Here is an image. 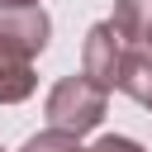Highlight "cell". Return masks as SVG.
Masks as SVG:
<instances>
[{
	"instance_id": "9",
	"label": "cell",
	"mask_w": 152,
	"mask_h": 152,
	"mask_svg": "<svg viewBox=\"0 0 152 152\" xmlns=\"http://www.w3.org/2000/svg\"><path fill=\"white\" fill-rule=\"evenodd\" d=\"M147 109H152V95H147Z\"/></svg>"
},
{
	"instance_id": "1",
	"label": "cell",
	"mask_w": 152,
	"mask_h": 152,
	"mask_svg": "<svg viewBox=\"0 0 152 152\" xmlns=\"http://www.w3.org/2000/svg\"><path fill=\"white\" fill-rule=\"evenodd\" d=\"M104 104H109V90L95 86L86 71H81V76H62V81L52 86V95H48V124L86 138L90 128H100Z\"/></svg>"
},
{
	"instance_id": "10",
	"label": "cell",
	"mask_w": 152,
	"mask_h": 152,
	"mask_svg": "<svg viewBox=\"0 0 152 152\" xmlns=\"http://www.w3.org/2000/svg\"><path fill=\"white\" fill-rule=\"evenodd\" d=\"M147 52H152V38H147Z\"/></svg>"
},
{
	"instance_id": "11",
	"label": "cell",
	"mask_w": 152,
	"mask_h": 152,
	"mask_svg": "<svg viewBox=\"0 0 152 152\" xmlns=\"http://www.w3.org/2000/svg\"><path fill=\"white\" fill-rule=\"evenodd\" d=\"M0 152H5V147H0Z\"/></svg>"
},
{
	"instance_id": "6",
	"label": "cell",
	"mask_w": 152,
	"mask_h": 152,
	"mask_svg": "<svg viewBox=\"0 0 152 152\" xmlns=\"http://www.w3.org/2000/svg\"><path fill=\"white\" fill-rule=\"evenodd\" d=\"M19 152H86V147H81V138H76V133H66V128H52V124H48V128H43V133H33Z\"/></svg>"
},
{
	"instance_id": "7",
	"label": "cell",
	"mask_w": 152,
	"mask_h": 152,
	"mask_svg": "<svg viewBox=\"0 0 152 152\" xmlns=\"http://www.w3.org/2000/svg\"><path fill=\"white\" fill-rule=\"evenodd\" d=\"M86 152H147L138 138H124V133H104L100 142H90Z\"/></svg>"
},
{
	"instance_id": "5",
	"label": "cell",
	"mask_w": 152,
	"mask_h": 152,
	"mask_svg": "<svg viewBox=\"0 0 152 152\" xmlns=\"http://www.w3.org/2000/svg\"><path fill=\"white\" fill-rule=\"evenodd\" d=\"M33 86H38L33 62L0 52V104H19V100H28V95H33Z\"/></svg>"
},
{
	"instance_id": "3",
	"label": "cell",
	"mask_w": 152,
	"mask_h": 152,
	"mask_svg": "<svg viewBox=\"0 0 152 152\" xmlns=\"http://www.w3.org/2000/svg\"><path fill=\"white\" fill-rule=\"evenodd\" d=\"M124 52H128V43H124V38L114 33V24L104 19V24H95V28L86 33V48H81V71H86L95 86H104V90H119Z\"/></svg>"
},
{
	"instance_id": "2",
	"label": "cell",
	"mask_w": 152,
	"mask_h": 152,
	"mask_svg": "<svg viewBox=\"0 0 152 152\" xmlns=\"http://www.w3.org/2000/svg\"><path fill=\"white\" fill-rule=\"evenodd\" d=\"M52 38V19L43 5H14V10H0V52L10 57H24L33 62Z\"/></svg>"
},
{
	"instance_id": "8",
	"label": "cell",
	"mask_w": 152,
	"mask_h": 152,
	"mask_svg": "<svg viewBox=\"0 0 152 152\" xmlns=\"http://www.w3.org/2000/svg\"><path fill=\"white\" fill-rule=\"evenodd\" d=\"M14 5H38V0H0V10H14Z\"/></svg>"
},
{
	"instance_id": "4",
	"label": "cell",
	"mask_w": 152,
	"mask_h": 152,
	"mask_svg": "<svg viewBox=\"0 0 152 152\" xmlns=\"http://www.w3.org/2000/svg\"><path fill=\"white\" fill-rule=\"evenodd\" d=\"M114 33L133 48H147L152 38V0H114V14H109Z\"/></svg>"
}]
</instances>
